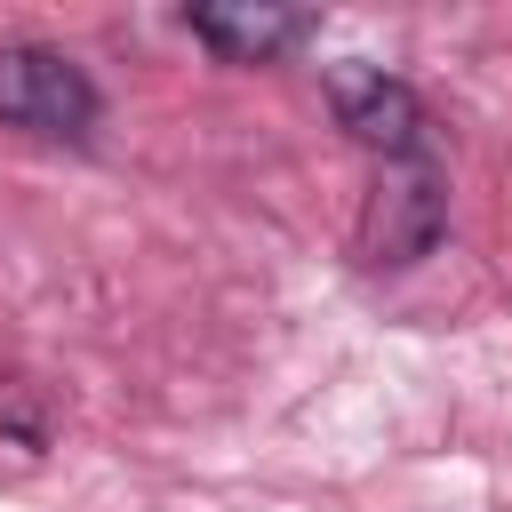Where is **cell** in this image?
Instances as JSON below:
<instances>
[{
  "label": "cell",
  "mask_w": 512,
  "mask_h": 512,
  "mask_svg": "<svg viewBox=\"0 0 512 512\" xmlns=\"http://www.w3.org/2000/svg\"><path fill=\"white\" fill-rule=\"evenodd\" d=\"M96 80L64 56V48H0V120L24 128V136H48V144H80L96 128Z\"/></svg>",
  "instance_id": "6da1fadb"
},
{
  "label": "cell",
  "mask_w": 512,
  "mask_h": 512,
  "mask_svg": "<svg viewBox=\"0 0 512 512\" xmlns=\"http://www.w3.org/2000/svg\"><path fill=\"white\" fill-rule=\"evenodd\" d=\"M440 224H448V192H440L432 152H424V160H384L376 184H368V208H360L352 248H360V264H376V272H400V264H416V256L440 240Z\"/></svg>",
  "instance_id": "7a4b0ae2"
},
{
  "label": "cell",
  "mask_w": 512,
  "mask_h": 512,
  "mask_svg": "<svg viewBox=\"0 0 512 512\" xmlns=\"http://www.w3.org/2000/svg\"><path fill=\"white\" fill-rule=\"evenodd\" d=\"M328 104L344 120L352 144H368L376 160H424V104L408 80L376 72V64H336L328 72Z\"/></svg>",
  "instance_id": "3957f363"
},
{
  "label": "cell",
  "mask_w": 512,
  "mask_h": 512,
  "mask_svg": "<svg viewBox=\"0 0 512 512\" xmlns=\"http://www.w3.org/2000/svg\"><path fill=\"white\" fill-rule=\"evenodd\" d=\"M184 24H192V40H208L224 64H272V56H288V48L312 32V16H304V8H264V0L192 8Z\"/></svg>",
  "instance_id": "277c9868"
}]
</instances>
